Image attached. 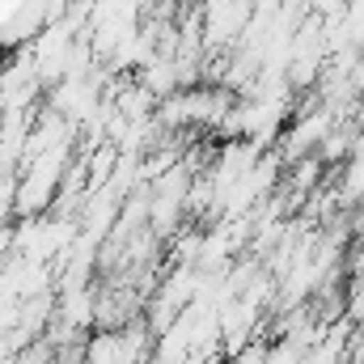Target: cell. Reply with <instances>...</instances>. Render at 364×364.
Instances as JSON below:
<instances>
[{"instance_id": "cell-2", "label": "cell", "mask_w": 364, "mask_h": 364, "mask_svg": "<svg viewBox=\"0 0 364 364\" xmlns=\"http://www.w3.org/2000/svg\"><path fill=\"white\" fill-rule=\"evenodd\" d=\"M229 364H267V343H246L242 352H233Z\"/></svg>"}, {"instance_id": "cell-1", "label": "cell", "mask_w": 364, "mask_h": 364, "mask_svg": "<svg viewBox=\"0 0 364 364\" xmlns=\"http://www.w3.org/2000/svg\"><path fill=\"white\" fill-rule=\"evenodd\" d=\"M250 26V0H208L203 13V47L233 43Z\"/></svg>"}]
</instances>
